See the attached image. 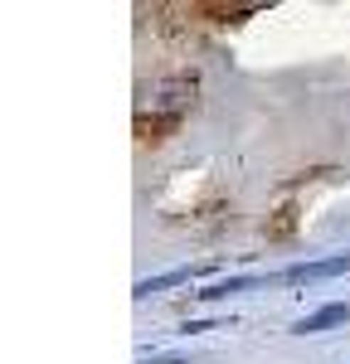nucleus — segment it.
<instances>
[{
	"instance_id": "obj_2",
	"label": "nucleus",
	"mask_w": 350,
	"mask_h": 364,
	"mask_svg": "<svg viewBox=\"0 0 350 364\" xmlns=\"http://www.w3.org/2000/svg\"><path fill=\"white\" fill-rule=\"evenodd\" d=\"M346 316H350V311L336 301V306H321V311H312V316H302L292 331H297V336H317V331H331V326H341Z\"/></svg>"
},
{
	"instance_id": "obj_3",
	"label": "nucleus",
	"mask_w": 350,
	"mask_h": 364,
	"mask_svg": "<svg viewBox=\"0 0 350 364\" xmlns=\"http://www.w3.org/2000/svg\"><path fill=\"white\" fill-rule=\"evenodd\" d=\"M204 267H175V272H161V277H146L137 282V296H156V291H171V287H180V282L200 277Z\"/></svg>"
},
{
	"instance_id": "obj_5",
	"label": "nucleus",
	"mask_w": 350,
	"mask_h": 364,
	"mask_svg": "<svg viewBox=\"0 0 350 364\" xmlns=\"http://www.w3.org/2000/svg\"><path fill=\"white\" fill-rule=\"evenodd\" d=\"M142 364H180V355H156V360H142Z\"/></svg>"
},
{
	"instance_id": "obj_4",
	"label": "nucleus",
	"mask_w": 350,
	"mask_h": 364,
	"mask_svg": "<svg viewBox=\"0 0 350 364\" xmlns=\"http://www.w3.org/2000/svg\"><path fill=\"white\" fill-rule=\"evenodd\" d=\"M243 287H253V277H229V282H214V287H204L195 291L200 301H219V296H229V291H243Z\"/></svg>"
},
{
	"instance_id": "obj_1",
	"label": "nucleus",
	"mask_w": 350,
	"mask_h": 364,
	"mask_svg": "<svg viewBox=\"0 0 350 364\" xmlns=\"http://www.w3.org/2000/svg\"><path fill=\"white\" fill-rule=\"evenodd\" d=\"M341 272H350V252H336V257H321V262L287 267L277 282H321V277H341Z\"/></svg>"
}]
</instances>
